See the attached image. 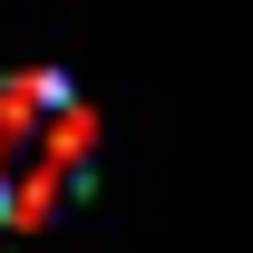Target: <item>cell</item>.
<instances>
[{"mask_svg": "<svg viewBox=\"0 0 253 253\" xmlns=\"http://www.w3.org/2000/svg\"><path fill=\"white\" fill-rule=\"evenodd\" d=\"M97 117L88 97L49 78V68H10L0 78V234H39L88 195Z\"/></svg>", "mask_w": 253, "mask_h": 253, "instance_id": "1", "label": "cell"}]
</instances>
